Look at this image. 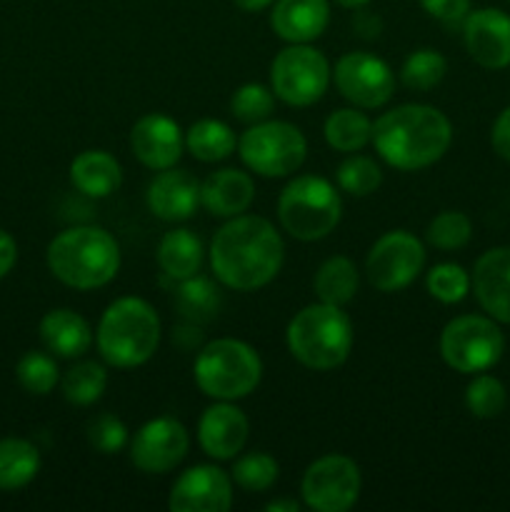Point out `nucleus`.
Instances as JSON below:
<instances>
[{"label":"nucleus","mask_w":510,"mask_h":512,"mask_svg":"<svg viewBox=\"0 0 510 512\" xmlns=\"http://www.w3.org/2000/svg\"><path fill=\"white\" fill-rule=\"evenodd\" d=\"M210 268L230 290L250 293L273 283L285 260V245L270 220L235 215L220 225L210 243Z\"/></svg>","instance_id":"nucleus-1"},{"label":"nucleus","mask_w":510,"mask_h":512,"mask_svg":"<svg viewBox=\"0 0 510 512\" xmlns=\"http://www.w3.org/2000/svg\"><path fill=\"white\" fill-rule=\"evenodd\" d=\"M375 153L390 168L415 173L438 163L453 143V125L443 110L425 103H405L373 123Z\"/></svg>","instance_id":"nucleus-2"},{"label":"nucleus","mask_w":510,"mask_h":512,"mask_svg":"<svg viewBox=\"0 0 510 512\" xmlns=\"http://www.w3.org/2000/svg\"><path fill=\"white\" fill-rule=\"evenodd\" d=\"M48 268L55 280L73 290L105 288L120 270V245L98 225H75L48 245Z\"/></svg>","instance_id":"nucleus-3"},{"label":"nucleus","mask_w":510,"mask_h":512,"mask_svg":"<svg viewBox=\"0 0 510 512\" xmlns=\"http://www.w3.org/2000/svg\"><path fill=\"white\" fill-rule=\"evenodd\" d=\"M100 358L120 370L148 363L160 345V318L153 305L135 295L113 300L95 330Z\"/></svg>","instance_id":"nucleus-4"},{"label":"nucleus","mask_w":510,"mask_h":512,"mask_svg":"<svg viewBox=\"0 0 510 512\" xmlns=\"http://www.w3.org/2000/svg\"><path fill=\"white\" fill-rule=\"evenodd\" d=\"M290 355L310 370H335L350 358L353 323L338 305L313 303L293 315L285 330Z\"/></svg>","instance_id":"nucleus-5"},{"label":"nucleus","mask_w":510,"mask_h":512,"mask_svg":"<svg viewBox=\"0 0 510 512\" xmlns=\"http://www.w3.org/2000/svg\"><path fill=\"white\" fill-rule=\"evenodd\" d=\"M193 380L208 398L235 403L255 393L263 380V360L243 340L218 338L200 348L193 363Z\"/></svg>","instance_id":"nucleus-6"},{"label":"nucleus","mask_w":510,"mask_h":512,"mask_svg":"<svg viewBox=\"0 0 510 512\" xmlns=\"http://www.w3.org/2000/svg\"><path fill=\"white\" fill-rule=\"evenodd\" d=\"M343 200L335 185L320 175H295L278 198V220L290 238L300 243L323 240L338 228Z\"/></svg>","instance_id":"nucleus-7"},{"label":"nucleus","mask_w":510,"mask_h":512,"mask_svg":"<svg viewBox=\"0 0 510 512\" xmlns=\"http://www.w3.org/2000/svg\"><path fill=\"white\" fill-rule=\"evenodd\" d=\"M238 155L260 178H288L305 163L308 140L293 123L260 120L238 138Z\"/></svg>","instance_id":"nucleus-8"},{"label":"nucleus","mask_w":510,"mask_h":512,"mask_svg":"<svg viewBox=\"0 0 510 512\" xmlns=\"http://www.w3.org/2000/svg\"><path fill=\"white\" fill-rule=\"evenodd\" d=\"M505 353L503 330L490 315H458L440 333V355L455 373H488Z\"/></svg>","instance_id":"nucleus-9"},{"label":"nucleus","mask_w":510,"mask_h":512,"mask_svg":"<svg viewBox=\"0 0 510 512\" xmlns=\"http://www.w3.org/2000/svg\"><path fill=\"white\" fill-rule=\"evenodd\" d=\"M333 80L328 58L310 43H288L270 63V88L290 108L315 105Z\"/></svg>","instance_id":"nucleus-10"},{"label":"nucleus","mask_w":510,"mask_h":512,"mask_svg":"<svg viewBox=\"0 0 510 512\" xmlns=\"http://www.w3.org/2000/svg\"><path fill=\"white\" fill-rule=\"evenodd\" d=\"M360 468L340 453L323 455L305 468L300 495L305 508L315 512H348L360 498Z\"/></svg>","instance_id":"nucleus-11"},{"label":"nucleus","mask_w":510,"mask_h":512,"mask_svg":"<svg viewBox=\"0 0 510 512\" xmlns=\"http://www.w3.org/2000/svg\"><path fill=\"white\" fill-rule=\"evenodd\" d=\"M425 268V245L408 230H388L370 248L365 260L368 283L380 293L410 288Z\"/></svg>","instance_id":"nucleus-12"},{"label":"nucleus","mask_w":510,"mask_h":512,"mask_svg":"<svg viewBox=\"0 0 510 512\" xmlns=\"http://www.w3.org/2000/svg\"><path fill=\"white\" fill-rule=\"evenodd\" d=\"M333 80L338 93L360 110L383 108L395 93V75L390 65L365 50L345 53L335 63Z\"/></svg>","instance_id":"nucleus-13"},{"label":"nucleus","mask_w":510,"mask_h":512,"mask_svg":"<svg viewBox=\"0 0 510 512\" xmlns=\"http://www.w3.org/2000/svg\"><path fill=\"white\" fill-rule=\"evenodd\" d=\"M190 448L185 425L175 418H153L130 440V463L148 475H163L178 468Z\"/></svg>","instance_id":"nucleus-14"},{"label":"nucleus","mask_w":510,"mask_h":512,"mask_svg":"<svg viewBox=\"0 0 510 512\" xmlns=\"http://www.w3.org/2000/svg\"><path fill=\"white\" fill-rule=\"evenodd\" d=\"M233 478L218 465H193L178 475L168 495L170 512H228Z\"/></svg>","instance_id":"nucleus-15"},{"label":"nucleus","mask_w":510,"mask_h":512,"mask_svg":"<svg viewBox=\"0 0 510 512\" xmlns=\"http://www.w3.org/2000/svg\"><path fill=\"white\" fill-rule=\"evenodd\" d=\"M463 40L480 68L503 70L510 65V15L503 10H470L463 20Z\"/></svg>","instance_id":"nucleus-16"},{"label":"nucleus","mask_w":510,"mask_h":512,"mask_svg":"<svg viewBox=\"0 0 510 512\" xmlns=\"http://www.w3.org/2000/svg\"><path fill=\"white\" fill-rule=\"evenodd\" d=\"M185 133L170 115L148 113L130 130V150L150 170H168L183 158Z\"/></svg>","instance_id":"nucleus-17"},{"label":"nucleus","mask_w":510,"mask_h":512,"mask_svg":"<svg viewBox=\"0 0 510 512\" xmlns=\"http://www.w3.org/2000/svg\"><path fill=\"white\" fill-rule=\"evenodd\" d=\"M250 423L243 410L230 400H218L203 410L198 420V443L208 458L235 460L248 443Z\"/></svg>","instance_id":"nucleus-18"},{"label":"nucleus","mask_w":510,"mask_h":512,"mask_svg":"<svg viewBox=\"0 0 510 512\" xmlns=\"http://www.w3.org/2000/svg\"><path fill=\"white\" fill-rule=\"evenodd\" d=\"M145 203L155 218L165 223H183L200 208V180L190 170H158L148 185Z\"/></svg>","instance_id":"nucleus-19"},{"label":"nucleus","mask_w":510,"mask_h":512,"mask_svg":"<svg viewBox=\"0 0 510 512\" xmlns=\"http://www.w3.org/2000/svg\"><path fill=\"white\" fill-rule=\"evenodd\" d=\"M470 290L490 318L510 325V245L485 250L475 260Z\"/></svg>","instance_id":"nucleus-20"},{"label":"nucleus","mask_w":510,"mask_h":512,"mask_svg":"<svg viewBox=\"0 0 510 512\" xmlns=\"http://www.w3.org/2000/svg\"><path fill=\"white\" fill-rule=\"evenodd\" d=\"M328 23V0H275L270 10V28L285 43H313Z\"/></svg>","instance_id":"nucleus-21"},{"label":"nucleus","mask_w":510,"mask_h":512,"mask_svg":"<svg viewBox=\"0 0 510 512\" xmlns=\"http://www.w3.org/2000/svg\"><path fill=\"white\" fill-rule=\"evenodd\" d=\"M255 200V183L250 173L238 168H223L210 173L200 183V205L213 218H235L248 213Z\"/></svg>","instance_id":"nucleus-22"},{"label":"nucleus","mask_w":510,"mask_h":512,"mask_svg":"<svg viewBox=\"0 0 510 512\" xmlns=\"http://www.w3.org/2000/svg\"><path fill=\"white\" fill-rule=\"evenodd\" d=\"M40 340L55 358L73 360L88 353L95 335L83 315L70 308H55L40 320Z\"/></svg>","instance_id":"nucleus-23"},{"label":"nucleus","mask_w":510,"mask_h":512,"mask_svg":"<svg viewBox=\"0 0 510 512\" xmlns=\"http://www.w3.org/2000/svg\"><path fill=\"white\" fill-rule=\"evenodd\" d=\"M70 183L88 198H108L123 183V168L105 150H83L70 163Z\"/></svg>","instance_id":"nucleus-24"},{"label":"nucleus","mask_w":510,"mask_h":512,"mask_svg":"<svg viewBox=\"0 0 510 512\" xmlns=\"http://www.w3.org/2000/svg\"><path fill=\"white\" fill-rule=\"evenodd\" d=\"M205 260L203 243L198 235L188 228H175L160 238L158 245V265L163 270L165 278L175 280H188L200 273Z\"/></svg>","instance_id":"nucleus-25"},{"label":"nucleus","mask_w":510,"mask_h":512,"mask_svg":"<svg viewBox=\"0 0 510 512\" xmlns=\"http://www.w3.org/2000/svg\"><path fill=\"white\" fill-rule=\"evenodd\" d=\"M185 148L200 163H220L235 153L238 138L223 120L203 118L185 130Z\"/></svg>","instance_id":"nucleus-26"},{"label":"nucleus","mask_w":510,"mask_h":512,"mask_svg":"<svg viewBox=\"0 0 510 512\" xmlns=\"http://www.w3.org/2000/svg\"><path fill=\"white\" fill-rule=\"evenodd\" d=\"M313 288L320 303L343 308V305H348L355 298L360 288L358 268L345 255H333V258L323 260V265L318 268L313 278Z\"/></svg>","instance_id":"nucleus-27"},{"label":"nucleus","mask_w":510,"mask_h":512,"mask_svg":"<svg viewBox=\"0 0 510 512\" xmlns=\"http://www.w3.org/2000/svg\"><path fill=\"white\" fill-rule=\"evenodd\" d=\"M325 143L338 153H360L373 140V120L360 108H340L325 118Z\"/></svg>","instance_id":"nucleus-28"},{"label":"nucleus","mask_w":510,"mask_h":512,"mask_svg":"<svg viewBox=\"0 0 510 512\" xmlns=\"http://www.w3.org/2000/svg\"><path fill=\"white\" fill-rule=\"evenodd\" d=\"M40 470V453L30 440H0V490H20L35 480Z\"/></svg>","instance_id":"nucleus-29"},{"label":"nucleus","mask_w":510,"mask_h":512,"mask_svg":"<svg viewBox=\"0 0 510 512\" xmlns=\"http://www.w3.org/2000/svg\"><path fill=\"white\" fill-rule=\"evenodd\" d=\"M173 303L185 323L200 325V323H208V320H213L215 315H218L220 293L208 278H203V275H193V278L188 280H180Z\"/></svg>","instance_id":"nucleus-30"},{"label":"nucleus","mask_w":510,"mask_h":512,"mask_svg":"<svg viewBox=\"0 0 510 512\" xmlns=\"http://www.w3.org/2000/svg\"><path fill=\"white\" fill-rule=\"evenodd\" d=\"M105 388H108V370H105V365L95 363V360H80L60 380V390H63L65 400L70 405H78V408H88V405L98 403L103 398Z\"/></svg>","instance_id":"nucleus-31"},{"label":"nucleus","mask_w":510,"mask_h":512,"mask_svg":"<svg viewBox=\"0 0 510 512\" xmlns=\"http://www.w3.org/2000/svg\"><path fill=\"white\" fill-rule=\"evenodd\" d=\"M445 73H448V60L443 58V53L433 48H420L405 58L403 68H400V80L408 90L428 93L435 85L443 83Z\"/></svg>","instance_id":"nucleus-32"},{"label":"nucleus","mask_w":510,"mask_h":512,"mask_svg":"<svg viewBox=\"0 0 510 512\" xmlns=\"http://www.w3.org/2000/svg\"><path fill=\"white\" fill-rule=\"evenodd\" d=\"M280 465L268 453H245L233 463L230 478L245 493H265L278 483Z\"/></svg>","instance_id":"nucleus-33"},{"label":"nucleus","mask_w":510,"mask_h":512,"mask_svg":"<svg viewBox=\"0 0 510 512\" xmlns=\"http://www.w3.org/2000/svg\"><path fill=\"white\" fill-rule=\"evenodd\" d=\"M335 180H338V188L343 193L353 195V198H365V195L375 193L383 183V170L368 155L350 153L343 163L338 165V173H335Z\"/></svg>","instance_id":"nucleus-34"},{"label":"nucleus","mask_w":510,"mask_h":512,"mask_svg":"<svg viewBox=\"0 0 510 512\" xmlns=\"http://www.w3.org/2000/svg\"><path fill=\"white\" fill-rule=\"evenodd\" d=\"M470 238H473V223L460 210H443L430 220L428 230H425V240L443 253L465 248Z\"/></svg>","instance_id":"nucleus-35"},{"label":"nucleus","mask_w":510,"mask_h":512,"mask_svg":"<svg viewBox=\"0 0 510 512\" xmlns=\"http://www.w3.org/2000/svg\"><path fill=\"white\" fill-rule=\"evenodd\" d=\"M425 288L443 305L463 303L470 293V273L458 263H438L428 270Z\"/></svg>","instance_id":"nucleus-36"},{"label":"nucleus","mask_w":510,"mask_h":512,"mask_svg":"<svg viewBox=\"0 0 510 512\" xmlns=\"http://www.w3.org/2000/svg\"><path fill=\"white\" fill-rule=\"evenodd\" d=\"M465 405H468L470 413L480 420L498 418L500 413L508 405V393H505V385L500 383L495 375L478 373L470 380L468 390H465Z\"/></svg>","instance_id":"nucleus-37"},{"label":"nucleus","mask_w":510,"mask_h":512,"mask_svg":"<svg viewBox=\"0 0 510 512\" xmlns=\"http://www.w3.org/2000/svg\"><path fill=\"white\" fill-rule=\"evenodd\" d=\"M15 375H18V383L23 385V390H28L30 395L53 393V388L60 380V370L55 358L38 353V350H30V353H25L18 360Z\"/></svg>","instance_id":"nucleus-38"},{"label":"nucleus","mask_w":510,"mask_h":512,"mask_svg":"<svg viewBox=\"0 0 510 512\" xmlns=\"http://www.w3.org/2000/svg\"><path fill=\"white\" fill-rule=\"evenodd\" d=\"M275 108V93L273 88H265L263 83H245L230 98V113L240 123H260L268 120Z\"/></svg>","instance_id":"nucleus-39"},{"label":"nucleus","mask_w":510,"mask_h":512,"mask_svg":"<svg viewBox=\"0 0 510 512\" xmlns=\"http://www.w3.org/2000/svg\"><path fill=\"white\" fill-rule=\"evenodd\" d=\"M88 443L100 455H118L128 445V428L113 413H103L88 423Z\"/></svg>","instance_id":"nucleus-40"},{"label":"nucleus","mask_w":510,"mask_h":512,"mask_svg":"<svg viewBox=\"0 0 510 512\" xmlns=\"http://www.w3.org/2000/svg\"><path fill=\"white\" fill-rule=\"evenodd\" d=\"M425 13L445 28H458L470 13V0H420Z\"/></svg>","instance_id":"nucleus-41"},{"label":"nucleus","mask_w":510,"mask_h":512,"mask_svg":"<svg viewBox=\"0 0 510 512\" xmlns=\"http://www.w3.org/2000/svg\"><path fill=\"white\" fill-rule=\"evenodd\" d=\"M490 143H493L495 153L510 163V105L498 115V118H495L493 133H490Z\"/></svg>","instance_id":"nucleus-42"},{"label":"nucleus","mask_w":510,"mask_h":512,"mask_svg":"<svg viewBox=\"0 0 510 512\" xmlns=\"http://www.w3.org/2000/svg\"><path fill=\"white\" fill-rule=\"evenodd\" d=\"M15 260H18V245H15L13 235L0 230V278H5L13 270Z\"/></svg>","instance_id":"nucleus-43"},{"label":"nucleus","mask_w":510,"mask_h":512,"mask_svg":"<svg viewBox=\"0 0 510 512\" xmlns=\"http://www.w3.org/2000/svg\"><path fill=\"white\" fill-rule=\"evenodd\" d=\"M355 30H358L363 38H378L380 30H383V23H380L378 15H373L370 10H360L353 20Z\"/></svg>","instance_id":"nucleus-44"},{"label":"nucleus","mask_w":510,"mask_h":512,"mask_svg":"<svg viewBox=\"0 0 510 512\" xmlns=\"http://www.w3.org/2000/svg\"><path fill=\"white\" fill-rule=\"evenodd\" d=\"M300 510V503L293 498H278V500H270L268 505H265V512H298Z\"/></svg>","instance_id":"nucleus-45"},{"label":"nucleus","mask_w":510,"mask_h":512,"mask_svg":"<svg viewBox=\"0 0 510 512\" xmlns=\"http://www.w3.org/2000/svg\"><path fill=\"white\" fill-rule=\"evenodd\" d=\"M233 3L238 5L243 13H263V10L270 8L275 0H233Z\"/></svg>","instance_id":"nucleus-46"},{"label":"nucleus","mask_w":510,"mask_h":512,"mask_svg":"<svg viewBox=\"0 0 510 512\" xmlns=\"http://www.w3.org/2000/svg\"><path fill=\"white\" fill-rule=\"evenodd\" d=\"M335 3L343 5V8H353V10H358V8H363V5H368L370 0H335Z\"/></svg>","instance_id":"nucleus-47"},{"label":"nucleus","mask_w":510,"mask_h":512,"mask_svg":"<svg viewBox=\"0 0 510 512\" xmlns=\"http://www.w3.org/2000/svg\"><path fill=\"white\" fill-rule=\"evenodd\" d=\"M508 3H510V0H508Z\"/></svg>","instance_id":"nucleus-48"}]
</instances>
